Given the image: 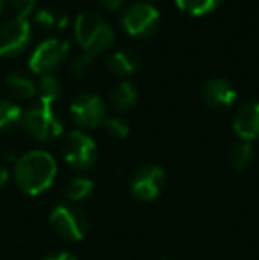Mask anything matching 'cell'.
Returning a JSON list of instances; mask_svg holds the SVG:
<instances>
[{
    "mask_svg": "<svg viewBox=\"0 0 259 260\" xmlns=\"http://www.w3.org/2000/svg\"><path fill=\"white\" fill-rule=\"evenodd\" d=\"M73 28L80 48L93 58L107 52L114 43V28L96 11H82L76 14Z\"/></svg>",
    "mask_w": 259,
    "mask_h": 260,
    "instance_id": "obj_2",
    "label": "cell"
},
{
    "mask_svg": "<svg viewBox=\"0 0 259 260\" xmlns=\"http://www.w3.org/2000/svg\"><path fill=\"white\" fill-rule=\"evenodd\" d=\"M121 27L133 38H149L160 27V11L146 0H137L121 13Z\"/></svg>",
    "mask_w": 259,
    "mask_h": 260,
    "instance_id": "obj_4",
    "label": "cell"
},
{
    "mask_svg": "<svg viewBox=\"0 0 259 260\" xmlns=\"http://www.w3.org/2000/svg\"><path fill=\"white\" fill-rule=\"evenodd\" d=\"M20 124L31 137L39 142L53 140L63 133V120L50 105L36 103L25 108Z\"/></svg>",
    "mask_w": 259,
    "mask_h": 260,
    "instance_id": "obj_3",
    "label": "cell"
},
{
    "mask_svg": "<svg viewBox=\"0 0 259 260\" xmlns=\"http://www.w3.org/2000/svg\"><path fill=\"white\" fill-rule=\"evenodd\" d=\"M32 25L27 18L13 16L0 23V57H16L28 48Z\"/></svg>",
    "mask_w": 259,
    "mask_h": 260,
    "instance_id": "obj_6",
    "label": "cell"
},
{
    "mask_svg": "<svg viewBox=\"0 0 259 260\" xmlns=\"http://www.w3.org/2000/svg\"><path fill=\"white\" fill-rule=\"evenodd\" d=\"M93 62L94 58L87 53H80V55H75V57L69 60V73L76 78H83L87 76L91 71H93Z\"/></svg>",
    "mask_w": 259,
    "mask_h": 260,
    "instance_id": "obj_21",
    "label": "cell"
},
{
    "mask_svg": "<svg viewBox=\"0 0 259 260\" xmlns=\"http://www.w3.org/2000/svg\"><path fill=\"white\" fill-rule=\"evenodd\" d=\"M11 2L18 9V16H23V18H27L34 11L36 6V0H11Z\"/></svg>",
    "mask_w": 259,
    "mask_h": 260,
    "instance_id": "obj_24",
    "label": "cell"
},
{
    "mask_svg": "<svg viewBox=\"0 0 259 260\" xmlns=\"http://www.w3.org/2000/svg\"><path fill=\"white\" fill-rule=\"evenodd\" d=\"M98 149L94 140L82 129L69 131L63 144V157L69 167L76 170H87L94 165Z\"/></svg>",
    "mask_w": 259,
    "mask_h": 260,
    "instance_id": "obj_7",
    "label": "cell"
},
{
    "mask_svg": "<svg viewBox=\"0 0 259 260\" xmlns=\"http://www.w3.org/2000/svg\"><path fill=\"white\" fill-rule=\"evenodd\" d=\"M252 159H254L252 142L242 140L240 144H236L235 147L231 149V152H229V161H231L235 170H245V168H249Z\"/></svg>",
    "mask_w": 259,
    "mask_h": 260,
    "instance_id": "obj_17",
    "label": "cell"
},
{
    "mask_svg": "<svg viewBox=\"0 0 259 260\" xmlns=\"http://www.w3.org/2000/svg\"><path fill=\"white\" fill-rule=\"evenodd\" d=\"M7 181H9V172H7L2 165H0V189L7 184Z\"/></svg>",
    "mask_w": 259,
    "mask_h": 260,
    "instance_id": "obj_27",
    "label": "cell"
},
{
    "mask_svg": "<svg viewBox=\"0 0 259 260\" xmlns=\"http://www.w3.org/2000/svg\"><path fill=\"white\" fill-rule=\"evenodd\" d=\"M165 172L158 165H148L138 168L130 182L131 195L142 202H151L165 188Z\"/></svg>",
    "mask_w": 259,
    "mask_h": 260,
    "instance_id": "obj_10",
    "label": "cell"
},
{
    "mask_svg": "<svg viewBox=\"0 0 259 260\" xmlns=\"http://www.w3.org/2000/svg\"><path fill=\"white\" fill-rule=\"evenodd\" d=\"M107 68L114 75H131L140 68V57L133 50H116L107 57Z\"/></svg>",
    "mask_w": 259,
    "mask_h": 260,
    "instance_id": "obj_14",
    "label": "cell"
},
{
    "mask_svg": "<svg viewBox=\"0 0 259 260\" xmlns=\"http://www.w3.org/2000/svg\"><path fill=\"white\" fill-rule=\"evenodd\" d=\"M2 9H4V0H0V13H2Z\"/></svg>",
    "mask_w": 259,
    "mask_h": 260,
    "instance_id": "obj_28",
    "label": "cell"
},
{
    "mask_svg": "<svg viewBox=\"0 0 259 260\" xmlns=\"http://www.w3.org/2000/svg\"><path fill=\"white\" fill-rule=\"evenodd\" d=\"M66 20H68V18H66V16L61 18V14H55L52 9H48V7H41V9H38V11H36V14H34L36 23L41 25V27H46V28L64 27Z\"/></svg>",
    "mask_w": 259,
    "mask_h": 260,
    "instance_id": "obj_22",
    "label": "cell"
},
{
    "mask_svg": "<svg viewBox=\"0 0 259 260\" xmlns=\"http://www.w3.org/2000/svg\"><path fill=\"white\" fill-rule=\"evenodd\" d=\"M50 225L66 241H80L89 230L87 216L75 206H57L50 214Z\"/></svg>",
    "mask_w": 259,
    "mask_h": 260,
    "instance_id": "obj_8",
    "label": "cell"
},
{
    "mask_svg": "<svg viewBox=\"0 0 259 260\" xmlns=\"http://www.w3.org/2000/svg\"><path fill=\"white\" fill-rule=\"evenodd\" d=\"M98 2L101 4V6L105 7V9L108 11H118L123 7V4H125V0H98Z\"/></svg>",
    "mask_w": 259,
    "mask_h": 260,
    "instance_id": "obj_25",
    "label": "cell"
},
{
    "mask_svg": "<svg viewBox=\"0 0 259 260\" xmlns=\"http://www.w3.org/2000/svg\"><path fill=\"white\" fill-rule=\"evenodd\" d=\"M73 120L80 127H98L103 126L107 120V105L98 94L94 92H83L73 100L69 106Z\"/></svg>",
    "mask_w": 259,
    "mask_h": 260,
    "instance_id": "obj_9",
    "label": "cell"
},
{
    "mask_svg": "<svg viewBox=\"0 0 259 260\" xmlns=\"http://www.w3.org/2000/svg\"><path fill=\"white\" fill-rule=\"evenodd\" d=\"M103 126L107 133L114 138H126L130 133V122L125 117H107Z\"/></svg>",
    "mask_w": 259,
    "mask_h": 260,
    "instance_id": "obj_23",
    "label": "cell"
},
{
    "mask_svg": "<svg viewBox=\"0 0 259 260\" xmlns=\"http://www.w3.org/2000/svg\"><path fill=\"white\" fill-rule=\"evenodd\" d=\"M220 2L222 0H176V6L188 14L203 16V14H208L217 9Z\"/></svg>",
    "mask_w": 259,
    "mask_h": 260,
    "instance_id": "obj_19",
    "label": "cell"
},
{
    "mask_svg": "<svg viewBox=\"0 0 259 260\" xmlns=\"http://www.w3.org/2000/svg\"><path fill=\"white\" fill-rule=\"evenodd\" d=\"M69 53V43L61 38H48L41 41L28 57V68L32 73L53 75Z\"/></svg>",
    "mask_w": 259,
    "mask_h": 260,
    "instance_id": "obj_5",
    "label": "cell"
},
{
    "mask_svg": "<svg viewBox=\"0 0 259 260\" xmlns=\"http://www.w3.org/2000/svg\"><path fill=\"white\" fill-rule=\"evenodd\" d=\"M6 87L16 100H21V101L32 100V98H36V94H38L36 82L27 75V73H21V71L7 73Z\"/></svg>",
    "mask_w": 259,
    "mask_h": 260,
    "instance_id": "obj_13",
    "label": "cell"
},
{
    "mask_svg": "<svg viewBox=\"0 0 259 260\" xmlns=\"http://www.w3.org/2000/svg\"><path fill=\"white\" fill-rule=\"evenodd\" d=\"M21 113H23V110L14 101L0 100V131H7L16 126V124H20Z\"/></svg>",
    "mask_w": 259,
    "mask_h": 260,
    "instance_id": "obj_18",
    "label": "cell"
},
{
    "mask_svg": "<svg viewBox=\"0 0 259 260\" xmlns=\"http://www.w3.org/2000/svg\"><path fill=\"white\" fill-rule=\"evenodd\" d=\"M233 129L242 140L252 142L259 137V100L240 105L233 117Z\"/></svg>",
    "mask_w": 259,
    "mask_h": 260,
    "instance_id": "obj_12",
    "label": "cell"
},
{
    "mask_svg": "<svg viewBox=\"0 0 259 260\" xmlns=\"http://www.w3.org/2000/svg\"><path fill=\"white\" fill-rule=\"evenodd\" d=\"M93 188H94V184L91 179L76 177L66 186V197H68V200H71V202H78V200L87 199V197L91 195V191H93Z\"/></svg>",
    "mask_w": 259,
    "mask_h": 260,
    "instance_id": "obj_20",
    "label": "cell"
},
{
    "mask_svg": "<svg viewBox=\"0 0 259 260\" xmlns=\"http://www.w3.org/2000/svg\"><path fill=\"white\" fill-rule=\"evenodd\" d=\"M203 100L208 106L215 110H225L229 108L236 101V89L233 85L231 80L224 78V76H213V78H208L203 83Z\"/></svg>",
    "mask_w": 259,
    "mask_h": 260,
    "instance_id": "obj_11",
    "label": "cell"
},
{
    "mask_svg": "<svg viewBox=\"0 0 259 260\" xmlns=\"http://www.w3.org/2000/svg\"><path fill=\"white\" fill-rule=\"evenodd\" d=\"M45 260H76L75 255L68 253V251H63V253H57V255H52V257H46Z\"/></svg>",
    "mask_w": 259,
    "mask_h": 260,
    "instance_id": "obj_26",
    "label": "cell"
},
{
    "mask_svg": "<svg viewBox=\"0 0 259 260\" xmlns=\"http://www.w3.org/2000/svg\"><path fill=\"white\" fill-rule=\"evenodd\" d=\"M36 87H38L36 96L39 98V103L50 106L59 100L61 90H63V85H61L59 78L55 75H41L38 82H36Z\"/></svg>",
    "mask_w": 259,
    "mask_h": 260,
    "instance_id": "obj_16",
    "label": "cell"
},
{
    "mask_svg": "<svg viewBox=\"0 0 259 260\" xmlns=\"http://www.w3.org/2000/svg\"><path fill=\"white\" fill-rule=\"evenodd\" d=\"M57 175V163L46 151H31L16 159L14 181L27 195H39L53 184Z\"/></svg>",
    "mask_w": 259,
    "mask_h": 260,
    "instance_id": "obj_1",
    "label": "cell"
},
{
    "mask_svg": "<svg viewBox=\"0 0 259 260\" xmlns=\"http://www.w3.org/2000/svg\"><path fill=\"white\" fill-rule=\"evenodd\" d=\"M138 92L135 85L128 80H121L110 89V103L119 112H128L137 105Z\"/></svg>",
    "mask_w": 259,
    "mask_h": 260,
    "instance_id": "obj_15",
    "label": "cell"
}]
</instances>
